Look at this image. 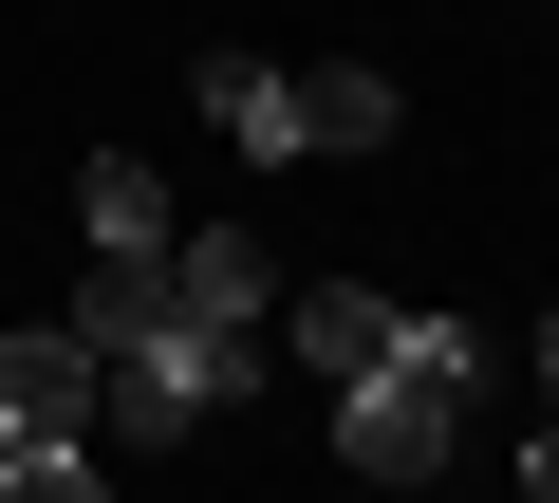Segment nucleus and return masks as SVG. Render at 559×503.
<instances>
[{"instance_id": "4", "label": "nucleus", "mask_w": 559, "mask_h": 503, "mask_svg": "<svg viewBox=\"0 0 559 503\" xmlns=\"http://www.w3.org/2000/svg\"><path fill=\"white\" fill-rule=\"evenodd\" d=\"M392 318H411V299H373V280H299V318H280V355H299V392H355V373L392 355Z\"/></svg>"}, {"instance_id": "6", "label": "nucleus", "mask_w": 559, "mask_h": 503, "mask_svg": "<svg viewBox=\"0 0 559 503\" xmlns=\"http://www.w3.org/2000/svg\"><path fill=\"white\" fill-rule=\"evenodd\" d=\"M187 94H205V131H224L242 168H299V75H280V57H205Z\"/></svg>"}, {"instance_id": "7", "label": "nucleus", "mask_w": 559, "mask_h": 503, "mask_svg": "<svg viewBox=\"0 0 559 503\" xmlns=\"http://www.w3.org/2000/svg\"><path fill=\"white\" fill-rule=\"evenodd\" d=\"M75 224H94V262H168V242H187V205L150 187V149H94L75 168Z\"/></svg>"}, {"instance_id": "3", "label": "nucleus", "mask_w": 559, "mask_h": 503, "mask_svg": "<svg viewBox=\"0 0 559 503\" xmlns=\"http://www.w3.org/2000/svg\"><path fill=\"white\" fill-rule=\"evenodd\" d=\"M168 299L224 318V336H280V262H261V224H187V242H168Z\"/></svg>"}, {"instance_id": "5", "label": "nucleus", "mask_w": 559, "mask_h": 503, "mask_svg": "<svg viewBox=\"0 0 559 503\" xmlns=\"http://www.w3.org/2000/svg\"><path fill=\"white\" fill-rule=\"evenodd\" d=\"M20 429H94V336L38 318V336H0V447Z\"/></svg>"}, {"instance_id": "9", "label": "nucleus", "mask_w": 559, "mask_h": 503, "mask_svg": "<svg viewBox=\"0 0 559 503\" xmlns=\"http://www.w3.org/2000/svg\"><path fill=\"white\" fill-rule=\"evenodd\" d=\"M0 503H112L94 484V429H20V447H0Z\"/></svg>"}, {"instance_id": "8", "label": "nucleus", "mask_w": 559, "mask_h": 503, "mask_svg": "<svg viewBox=\"0 0 559 503\" xmlns=\"http://www.w3.org/2000/svg\"><path fill=\"white\" fill-rule=\"evenodd\" d=\"M392 131H411V94L373 57H299V149H392Z\"/></svg>"}, {"instance_id": "2", "label": "nucleus", "mask_w": 559, "mask_h": 503, "mask_svg": "<svg viewBox=\"0 0 559 503\" xmlns=\"http://www.w3.org/2000/svg\"><path fill=\"white\" fill-rule=\"evenodd\" d=\"M336 410V466L355 484H429L448 447H466V410H485V336L466 318H392V355L355 373V392H318Z\"/></svg>"}, {"instance_id": "1", "label": "nucleus", "mask_w": 559, "mask_h": 503, "mask_svg": "<svg viewBox=\"0 0 559 503\" xmlns=\"http://www.w3.org/2000/svg\"><path fill=\"white\" fill-rule=\"evenodd\" d=\"M261 373H280V336H224V318L150 299V318L94 355V429H112V447H205V429H224Z\"/></svg>"}, {"instance_id": "10", "label": "nucleus", "mask_w": 559, "mask_h": 503, "mask_svg": "<svg viewBox=\"0 0 559 503\" xmlns=\"http://www.w3.org/2000/svg\"><path fill=\"white\" fill-rule=\"evenodd\" d=\"M522 503H559V318H540V429H522Z\"/></svg>"}]
</instances>
